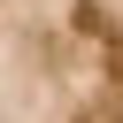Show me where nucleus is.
<instances>
[{"instance_id":"f257e3e1","label":"nucleus","mask_w":123,"mask_h":123,"mask_svg":"<svg viewBox=\"0 0 123 123\" xmlns=\"http://www.w3.org/2000/svg\"><path fill=\"white\" fill-rule=\"evenodd\" d=\"M0 123H123V0H0Z\"/></svg>"}]
</instances>
